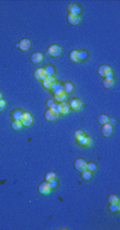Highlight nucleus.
<instances>
[{
    "instance_id": "obj_1",
    "label": "nucleus",
    "mask_w": 120,
    "mask_h": 230,
    "mask_svg": "<svg viewBox=\"0 0 120 230\" xmlns=\"http://www.w3.org/2000/svg\"><path fill=\"white\" fill-rule=\"evenodd\" d=\"M98 73L100 76L103 77V78L104 77H107V78H114V73H113L112 69L106 64L100 65L98 69Z\"/></svg>"
},
{
    "instance_id": "obj_2",
    "label": "nucleus",
    "mask_w": 120,
    "mask_h": 230,
    "mask_svg": "<svg viewBox=\"0 0 120 230\" xmlns=\"http://www.w3.org/2000/svg\"><path fill=\"white\" fill-rule=\"evenodd\" d=\"M47 53L51 57H58L62 54V47L58 44H53L47 48Z\"/></svg>"
},
{
    "instance_id": "obj_3",
    "label": "nucleus",
    "mask_w": 120,
    "mask_h": 230,
    "mask_svg": "<svg viewBox=\"0 0 120 230\" xmlns=\"http://www.w3.org/2000/svg\"><path fill=\"white\" fill-rule=\"evenodd\" d=\"M20 122H21L22 126H30L33 122L32 115L30 113H22V116L20 118Z\"/></svg>"
},
{
    "instance_id": "obj_4",
    "label": "nucleus",
    "mask_w": 120,
    "mask_h": 230,
    "mask_svg": "<svg viewBox=\"0 0 120 230\" xmlns=\"http://www.w3.org/2000/svg\"><path fill=\"white\" fill-rule=\"evenodd\" d=\"M73 166L76 168L77 171H84L86 170V167H87V163L85 162V159L83 158H77L73 163Z\"/></svg>"
},
{
    "instance_id": "obj_5",
    "label": "nucleus",
    "mask_w": 120,
    "mask_h": 230,
    "mask_svg": "<svg viewBox=\"0 0 120 230\" xmlns=\"http://www.w3.org/2000/svg\"><path fill=\"white\" fill-rule=\"evenodd\" d=\"M17 47L22 51H28L31 48V41L29 39H22L19 41V43L17 44Z\"/></svg>"
},
{
    "instance_id": "obj_6",
    "label": "nucleus",
    "mask_w": 120,
    "mask_h": 230,
    "mask_svg": "<svg viewBox=\"0 0 120 230\" xmlns=\"http://www.w3.org/2000/svg\"><path fill=\"white\" fill-rule=\"evenodd\" d=\"M114 132V127H113L112 123H105L102 125V129H101V134L104 137H110L111 135Z\"/></svg>"
},
{
    "instance_id": "obj_7",
    "label": "nucleus",
    "mask_w": 120,
    "mask_h": 230,
    "mask_svg": "<svg viewBox=\"0 0 120 230\" xmlns=\"http://www.w3.org/2000/svg\"><path fill=\"white\" fill-rule=\"evenodd\" d=\"M67 9H68V11H69V14H72V15H79L80 13H82V8H81V6L78 3H69Z\"/></svg>"
},
{
    "instance_id": "obj_8",
    "label": "nucleus",
    "mask_w": 120,
    "mask_h": 230,
    "mask_svg": "<svg viewBox=\"0 0 120 230\" xmlns=\"http://www.w3.org/2000/svg\"><path fill=\"white\" fill-rule=\"evenodd\" d=\"M69 107L72 109V110L74 111H78L80 110L81 108H82V102L80 101L79 99H77V97H73V99H71L69 101Z\"/></svg>"
},
{
    "instance_id": "obj_9",
    "label": "nucleus",
    "mask_w": 120,
    "mask_h": 230,
    "mask_svg": "<svg viewBox=\"0 0 120 230\" xmlns=\"http://www.w3.org/2000/svg\"><path fill=\"white\" fill-rule=\"evenodd\" d=\"M51 188L50 186H49V183L47 181L45 182H42V183L38 185V193L42 195H48L49 193H50Z\"/></svg>"
},
{
    "instance_id": "obj_10",
    "label": "nucleus",
    "mask_w": 120,
    "mask_h": 230,
    "mask_svg": "<svg viewBox=\"0 0 120 230\" xmlns=\"http://www.w3.org/2000/svg\"><path fill=\"white\" fill-rule=\"evenodd\" d=\"M69 104L66 103V102H61V103L58 104V113H61V115H66V113H69Z\"/></svg>"
},
{
    "instance_id": "obj_11",
    "label": "nucleus",
    "mask_w": 120,
    "mask_h": 230,
    "mask_svg": "<svg viewBox=\"0 0 120 230\" xmlns=\"http://www.w3.org/2000/svg\"><path fill=\"white\" fill-rule=\"evenodd\" d=\"M58 118V113H53L50 108L45 113V119H46L47 121H55Z\"/></svg>"
},
{
    "instance_id": "obj_12",
    "label": "nucleus",
    "mask_w": 120,
    "mask_h": 230,
    "mask_svg": "<svg viewBox=\"0 0 120 230\" xmlns=\"http://www.w3.org/2000/svg\"><path fill=\"white\" fill-rule=\"evenodd\" d=\"M34 77L38 80H44L47 77V74L43 68H39V69H36L34 71Z\"/></svg>"
},
{
    "instance_id": "obj_13",
    "label": "nucleus",
    "mask_w": 120,
    "mask_h": 230,
    "mask_svg": "<svg viewBox=\"0 0 120 230\" xmlns=\"http://www.w3.org/2000/svg\"><path fill=\"white\" fill-rule=\"evenodd\" d=\"M55 78H54L53 76H47L46 78L43 80V86H44L46 89H50L51 90V87H52V84L55 83Z\"/></svg>"
},
{
    "instance_id": "obj_14",
    "label": "nucleus",
    "mask_w": 120,
    "mask_h": 230,
    "mask_svg": "<svg viewBox=\"0 0 120 230\" xmlns=\"http://www.w3.org/2000/svg\"><path fill=\"white\" fill-rule=\"evenodd\" d=\"M51 90H52V92H53L54 94H58V93H61V92H63V91H64V87H63V85L61 83L55 81V83L52 84Z\"/></svg>"
},
{
    "instance_id": "obj_15",
    "label": "nucleus",
    "mask_w": 120,
    "mask_h": 230,
    "mask_svg": "<svg viewBox=\"0 0 120 230\" xmlns=\"http://www.w3.org/2000/svg\"><path fill=\"white\" fill-rule=\"evenodd\" d=\"M30 59H31V62L35 63V64L36 63H39V62H42V60H43V54L38 53V51H35V53H33L30 56Z\"/></svg>"
},
{
    "instance_id": "obj_16",
    "label": "nucleus",
    "mask_w": 120,
    "mask_h": 230,
    "mask_svg": "<svg viewBox=\"0 0 120 230\" xmlns=\"http://www.w3.org/2000/svg\"><path fill=\"white\" fill-rule=\"evenodd\" d=\"M69 58L72 62H79V61H81L80 51H76V49H74V51H71L69 54Z\"/></svg>"
},
{
    "instance_id": "obj_17",
    "label": "nucleus",
    "mask_w": 120,
    "mask_h": 230,
    "mask_svg": "<svg viewBox=\"0 0 120 230\" xmlns=\"http://www.w3.org/2000/svg\"><path fill=\"white\" fill-rule=\"evenodd\" d=\"M67 20L70 25H78L80 23L81 18L79 15H72V14H68L67 15Z\"/></svg>"
},
{
    "instance_id": "obj_18",
    "label": "nucleus",
    "mask_w": 120,
    "mask_h": 230,
    "mask_svg": "<svg viewBox=\"0 0 120 230\" xmlns=\"http://www.w3.org/2000/svg\"><path fill=\"white\" fill-rule=\"evenodd\" d=\"M103 87L110 89V88H113L115 85V80L114 78H107V77H104L103 78Z\"/></svg>"
},
{
    "instance_id": "obj_19",
    "label": "nucleus",
    "mask_w": 120,
    "mask_h": 230,
    "mask_svg": "<svg viewBox=\"0 0 120 230\" xmlns=\"http://www.w3.org/2000/svg\"><path fill=\"white\" fill-rule=\"evenodd\" d=\"M63 87H64V92L65 93H71L72 91H73V89H74L73 84L70 83V81H67V83H65L64 85H63Z\"/></svg>"
},
{
    "instance_id": "obj_20",
    "label": "nucleus",
    "mask_w": 120,
    "mask_h": 230,
    "mask_svg": "<svg viewBox=\"0 0 120 230\" xmlns=\"http://www.w3.org/2000/svg\"><path fill=\"white\" fill-rule=\"evenodd\" d=\"M54 100H55L56 102H58V103L64 102L65 100H66V93L63 91V92L58 93V94H54Z\"/></svg>"
},
{
    "instance_id": "obj_21",
    "label": "nucleus",
    "mask_w": 120,
    "mask_h": 230,
    "mask_svg": "<svg viewBox=\"0 0 120 230\" xmlns=\"http://www.w3.org/2000/svg\"><path fill=\"white\" fill-rule=\"evenodd\" d=\"M108 121H110V119H108V117L106 115H104V113H102V115H100L98 117V122L100 124H105V123H108Z\"/></svg>"
},
{
    "instance_id": "obj_22",
    "label": "nucleus",
    "mask_w": 120,
    "mask_h": 230,
    "mask_svg": "<svg viewBox=\"0 0 120 230\" xmlns=\"http://www.w3.org/2000/svg\"><path fill=\"white\" fill-rule=\"evenodd\" d=\"M108 210H110L111 212H113V213L119 212V210H120L119 202H117V203H110V208H108Z\"/></svg>"
},
{
    "instance_id": "obj_23",
    "label": "nucleus",
    "mask_w": 120,
    "mask_h": 230,
    "mask_svg": "<svg viewBox=\"0 0 120 230\" xmlns=\"http://www.w3.org/2000/svg\"><path fill=\"white\" fill-rule=\"evenodd\" d=\"M44 70H45V72H46L47 76H53V74H54V68L52 67V65H50V64L46 65V67L44 68Z\"/></svg>"
},
{
    "instance_id": "obj_24",
    "label": "nucleus",
    "mask_w": 120,
    "mask_h": 230,
    "mask_svg": "<svg viewBox=\"0 0 120 230\" xmlns=\"http://www.w3.org/2000/svg\"><path fill=\"white\" fill-rule=\"evenodd\" d=\"M21 116H22V111L20 110V109H15V110L12 113V117L14 120H20Z\"/></svg>"
},
{
    "instance_id": "obj_25",
    "label": "nucleus",
    "mask_w": 120,
    "mask_h": 230,
    "mask_svg": "<svg viewBox=\"0 0 120 230\" xmlns=\"http://www.w3.org/2000/svg\"><path fill=\"white\" fill-rule=\"evenodd\" d=\"M107 201H108V203H117V202L119 201V198L117 197L116 195L111 194L107 196Z\"/></svg>"
},
{
    "instance_id": "obj_26",
    "label": "nucleus",
    "mask_w": 120,
    "mask_h": 230,
    "mask_svg": "<svg viewBox=\"0 0 120 230\" xmlns=\"http://www.w3.org/2000/svg\"><path fill=\"white\" fill-rule=\"evenodd\" d=\"M92 172L89 171V170H84V171H82V179L85 180V181H89L90 179H92Z\"/></svg>"
},
{
    "instance_id": "obj_27",
    "label": "nucleus",
    "mask_w": 120,
    "mask_h": 230,
    "mask_svg": "<svg viewBox=\"0 0 120 230\" xmlns=\"http://www.w3.org/2000/svg\"><path fill=\"white\" fill-rule=\"evenodd\" d=\"M12 127H13V129H16V131L21 129L22 124H21V122H20V120H14V121L12 122Z\"/></svg>"
},
{
    "instance_id": "obj_28",
    "label": "nucleus",
    "mask_w": 120,
    "mask_h": 230,
    "mask_svg": "<svg viewBox=\"0 0 120 230\" xmlns=\"http://www.w3.org/2000/svg\"><path fill=\"white\" fill-rule=\"evenodd\" d=\"M86 169L89 170L90 172L96 171V170H97V165H96V163H94V162H90V163H87V167H86Z\"/></svg>"
},
{
    "instance_id": "obj_29",
    "label": "nucleus",
    "mask_w": 120,
    "mask_h": 230,
    "mask_svg": "<svg viewBox=\"0 0 120 230\" xmlns=\"http://www.w3.org/2000/svg\"><path fill=\"white\" fill-rule=\"evenodd\" d=\"M46 181L47 182H49V181H51V180H54L56 178V175H55V172H53V171H49V172H47L46 174Z\"/></svg>"
},
{
    "instance_id": "obj_30",
    "label": "nucleus",
    "mask_w": 120,
    "mask_h": 230,
    "mask_svg": "<svg viewBox=\"0 0 120 230\" xmlns=\"http://www.w3.org/2000/svg\"><path fill=\"white\" fill-rule=\"evenodd\" d=\"M87 140H88V136L84 135V136H82L80 139H78V143L80 146H84V147H85L86 143H87Z\"/></svg>"
},
{
    "instance_id": "obj_31",
    "label": "nucleus",
    "mask_w": 120,
    "mask_h": 230,
    "mask_svg": "<svg viewBox=\"0 0 120 230\" xmlns=\"http://www.w3.org/2000/svg\"><path fill=\"white\" fill-rule=\"evenodd\" d=\"M84 135H85L84 132H83V131H80V129H79V131H76V132H74V138H76L77 140L80 139V138L82 137V136H84Z\"/></svg>"
},
{
    "instance_id": "obj_32",
    "label": "nucleus",
    "mask_w": 120,
    "mask_h": 230,
    "mask_svg": "<svg viewBox=\"0 0 120 230\" xmlns=\"http://www.w3.org/2000/svg\"><path fill=\"white\" fill-rule=\"evenodd\" d=\"M48 183H49V186H50L51 190H54V188L58 187V182H56V180H55V179H54V180H51V181H49Z\"/></svg>"
},
{
    "instance_id": "obj_33",
    "label": "nucleus",
    "mask_w": 120,
    "mask_h": 230,
    "mask_svg": "<svg viewBox=\"0 0 120 230\" xmlns=\"http://www.w3.org/2000/svg\"><path fill=\"white\" fill-rule=\"evenodd\" d=\"M80 58L81 61H84L87 59V51H80Z\"/></svg>"
},
{
    "instance_id": "obj_34",
    "label": "nucleus",
    "mask_w": 120,
    "mask_h": 230,
    "mask_svg": "<svg viewBox=\"0 0 120 230\" xmlns=\"http://www.w3.org/2000/svg\"><path fill=\"white\" fill-rule=\"evenodd\" d=\"M50 109L53 113H58V104H55V103H53L51 105V107H50ZM60 115V113H58Z\"/></svg>"
},
{
    "instance_id": "obj_35",
    "label": "nucleus",
    "mask_w": 120,
    "mask_h": 230,
    "mask_svg": "<svg viewBox=\"0 0 120 230\" xmlns=\"http://www.w3.org/2000/svg\"><path fill=\"white\" fill-rule=\"evenodd\" d=\"M4 108H6V101L0 99V111H3Z\"/></svg>"
},
{
    "instance_id": "obj_36",
    "label": "nucleus",
    "mask_w": 120,
    "mask_h": 230,
    "mask_svg": "<svg viewBox=\"0 0 120 230\" xmlns=\"http://www.w3.org/2000/svg\"><path fill=\"white\" fill-rule=\"evenodd\" d=\"M92 145V139L90 137H88V140H87V143H86L85 147H90V146Z\"/></svg>"
},
{
    "instance_id": "obj_37",
    "label": "nucleus",
    "mask_w": 120,
    "mask_h": 230,
    "mask_svg": "<svg viewBox=\"0 0 120 230\" xmlns=\"http://www.w3.org/2000/svg\"><path fill=\"white\" fill-rule=\"evenodd\" d=\"M54 103V102H53V100H49V101H47V106H48L49 107V108H50V107H51V105H52V104H53Z\"/></svg>"
},
{
    "instance_id": "obj_38",
    "label": "nucleus",
    "mask_w": 120,
    "mask_h": 230,
    "mask_svg": "<svg viewBox=\"0 0 120 230\" xmlns=\"http://www.w3.org/2000/svg\"><path fill=\"white\" fill-rule=\"evenodd\" d=\"M0 99H2V94H1V92H0Z\"/></svg>"
}]
</instances>
